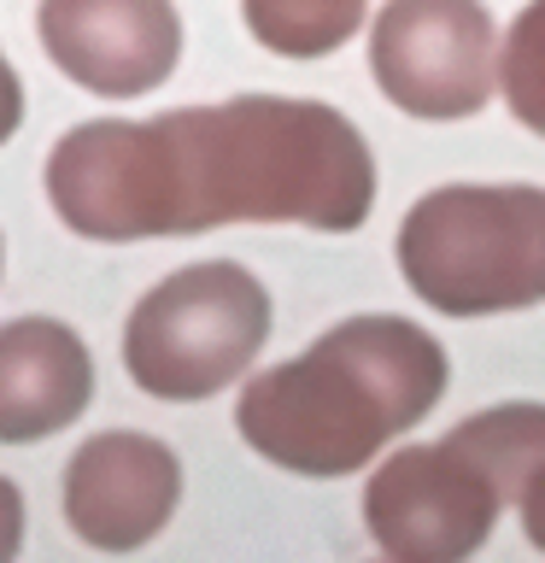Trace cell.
<instances>
[{
  "instance_id": "cell-1",
  "label": "cell",
  "mask_w": 545,
  "mask_h": 563,
  "mask_svg": "<svg viewBox=\"0 0 545 563\" xmlns=\"http://www.w3.org/2000/svg\"><path fill=\"white\" fill-rule=\"evenodd\" d=\"M47 200L82 241L200 235L218 223L346 235L376 206V158L358 123L323 100L241 95L147 123H77L47 158Z\"/></svg>"
},
{
  "instance_id": "cell-2",
  "label": "cell",
  "mask_w": 545,
  "mask_h": 563,
  "mask_svg": "<svg viewBox=\"0 0 545 563\" xmlns=\"http://www.w3.org/2000/svg\"><path fill=\"white\" fill-rule=\"evenodd\" d=\"M446 394V352L404 317H346L293 364L241 387L235 429L258 457L329 482L364 470Z\"/></svg>"
},
{
  "instance_id": "cell-3",
  "label": "cell",
  "mask_w": 545,
  "mask_h": 563,
  "mask_svg": "<svg viewBox=\"0 0 545 563\" xmlns=\"http://www.w3.org/2000/svg\"><path fill=\"white\" fill-rule=\"evenodd\" d=\"M545 464V405H492L434 446H404L369 475L364 522L393 563H464Z\"/></svg>"
},
{
  "instance_id": "cell-4",
  "label": "cell",
  "mask_w": 545,
  "mask_h": 563,
  "mask_svg": "<svg viewBox=\"0 0 545 563\" xmlns=\"http://www.w3.org/2000/svg\"><path fill=\"white\" fill-rule=\"evenodd\" d=\"M399 271L446 317L545 306V188L452 183L422 194L399 223Z\"/></svg>"
},
{
  "instance_id": "cell-5",
  "label": "cell",
  "mask_w": 545,
  "mask_h": 563,
  "mask_svg": "<svg viewBox=\"0 0 545 563\" xmlns=\"http://www.w3.org/2000/svg\"><path fill=\"white\" fill-rule=\"evenodd\" d=\"M270 341V294L253 271L229 258L188 264L165 276L130 311L123 369L153 399H211L246 376Z\"/></svg>"
},
{
  "instance_id": "cell-6",
  "label": "cell",
  "mask_w": 545,
  "mask_h": 563,
  "mask_svg": "<svg viewBox=\"0 0 545 563\" xmlns=\"http://www.w3.org/2000/svg\"><path fill=\"white\" fill-rule=\"evenodd\" d=\"M369 65L399 112L475 118L499 82V30L481 0H387Z\"/></svg>"
},
{
  "instance_id": "cell-7",
  "label": "cell",
  "mask_w": 545,
  "mask_h": 563,
  "mask_svg": "<svg viewBox=\"0 0 545 563\" xmlns=\"http://www.w3.org/2000/svg\"><path fill=\"white\" fill-rule=\"evenodd\" d=\"M35 30L47 59L105 100L153 95L182 59V18L170 0H42Z\"/></svg>"
},
{
  "instance_id": "cell-8",
  "label": "cell",
  "mask_w": 545,
  "mask_h": 563,
  "mask_svg": "<svg viewBox=\"0 0 545 563\" xmlns=\"http://www.w3.org/2000/svg\"><path fill=\"white\" fill-rule=\"evenodd\" d=\"M182 499V464L165 440L105 429L65 464V522L94 552H135L170 522Z\"/></svg>"
},
{
  "instance_id": "cell-9",
  "label": "cell",
  "mask_w": 545,
  "mask_h": 563,
  "mask_svg": "<svg viewBox=\"0 0 545 563\" xmlns=\"http://www.w3.org/2000/svg\"><path fill=\"white\" fill-rule=\"evenodd\" d=\"M94 399V358L59 317H18L0 329V440L30 446L70 429Z\"/></svg>"
},
{
  "instance_id": "cell-10",
  "label": "cell",
  "mask_w": 545,
  "mask_h": 563,
  "mask_svg": "<svg viewBox=\"0 0 545 563\" xmlns=\"http://www.w3.org/2000/svg\"><path fill=\"white\" fill-rule=\"evenodd\" d=\"M364 7L369 0H241L253 42L281 59H323L346 47L364 24Z\"/></svg>"
},
{
  "instance_id": "cell-11",
  "label": "cell",
  "mask_w": 545,
  "mask_h": 563,
  "mask_svg": "<svg viewBox=\"0 0 545 563\" xmlns=\"http://www.w3.org/2000/svg\"><path fill=\"white\" fill-rule=\"evenodd\" d=\"M499 88L522 130L545 135V0H527L499 47Z\"/></svg>"
},
{
  "instance_id": "cell-12",
  "label": "cell",
  "mask_w": 545,
  "mask_h": 563,
  "mask_svg": "<svg viewBox=\"0 0 545 563\" xmlns=\"http://www.w3.org/2000/svg\"><path fill=\"white\" fill-rule=\"evenodd\" d=\"M18 545H24V493L0 475V563H12Z\"/></svg>"
},
{
  "instance_id": "cell-13",
  "label": "cell",
  "mask_w": 545,
  "mask_h": 563,
  "mask_svg": "<svg viewBox=\"0 0 545 563\" xmlns=\"http://www.w3.org/2000/svg\"><path fill=\"white\" fill-rule=\"evenodd\" d=\"M18 118H24V88H18V70H12L7 59H0V147L12 141Z\"/></svg>"
},
{
  "instance_id": "cell-14",
  "label": "cell",
  "mask_w": 545,
  "mask_h": 563,
  "mask_svg": "<svg viewBox=\"0 0 545 563\" xmlns=\"http://www.w3.org/2000/svg\"><path fill=\"white\" fill-rule=\"evenodd\" d=\"M522 528H527V540L545 552V464L534 470V482L522 487Z\"/></svg>"
},
{
  "instance_id": "cell-15",
  "label": "cell",
  "mask_w": 545,
  "mask_h": 563,
  "mask_svg": "<svg viewBox=\"0 0 545 563\" xmlns=\"http://www.w3.org/2000/svg\"><path fill=\"white\" fill-rule=\"evenodd\" d=\"M387 563H393V558H387Z\"/></svg>"
}]
</instances>
